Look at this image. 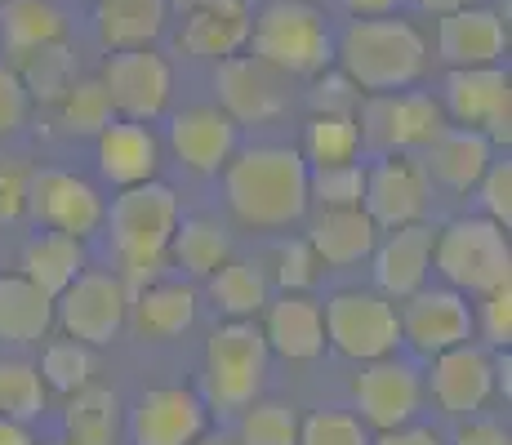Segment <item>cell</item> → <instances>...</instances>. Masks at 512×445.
I'll list each match as a JSON object with an SVG mask.
<instances>
[{"label":"cell","mask_w":512,"mask_h":445,"mask_svg":"<svg viewBox=\"0 0 512 445\" xmlns=\"http://www.w3.org/2000/svg\"><path fill=\"white\" fill-rule=\"evenodd\" d=\"M228 205L250 227H290L308 210V161L294 147H250L223 174Z\"/></svg>","instance_id":"6da1fadb"},{"label":"cell","mask_w":512,"mask_h":445,"mask_svg":"<svg viewBox=\"0 0 512 445\" xmlns=\"http://www.w3.org/2000/svg\"><path fill=\"white\" fill-rule=\"evenodd\" d=\"M334 58H339V72L357 89L392 94V89H406L423 76L428 45H423V36L406 18L374 14V18L348 23V32L334 45Z\"/></svg>","instance_id":"7a4b0ae2"},{"label":"cell","mask_w":512,"mask_h":445,"mask_svg":"<svg viewBox=\"0 0 512 445\" xmlns=\"http://www.w3.org/2000/svg\"><path fill=\"white\" fill-rule=\"evenodd\" d=\"M112 250L125 263V294L139 290L143 281H152L156 267H161L165 250H170V236L179 227V196L165 183H134L116 196L112 214Z\"/></svg>","instance_id":"3957f363"},{"label":"cell","mask_w":512,"mask_h":445,"mask_svg":"<svg viewBox=\"0 0 512 445\" xmlns=\"http://www.w3.org/2000/svg\"><path fill=\"white\" fill-rule=\"evenodd\" d=\"M245 45H254V58H263L285 76H317L334 58L326 14L308 0H268Z\"/></svg>","instance_id":"277c9868"},{"label":"cell","mask_w":512,"mask_h":445,"mask_svg":"<svg viewBox=\"0 0 512 445\" xmlns=\"http://www.w3.org/2000/svg\"><path fill=\"white\" fill-rule=\"evenodd\" d=\"M432 263L464 294H490L499 285H512L508 227L495 219H455L432 241Z\"/></svg>","instance_id":"5b68a950"},{"label":"cell","mask_w":512,"mask_h":445,"mask_svg":"<svg viewBox=\"0 0 512 445\" xmlns=\"http://www.w3.org/2000/svg\"><path fill=\"white\" fill-rule=\"evenodd\" d=\"M268 374V339L250 321H228L205 348V388L219 410H245Z\"/></svg>","instance_id":"8992f818"},{"label":"cell","mask_w":512,"mask_h":445,"mask_svg":"<svg viewBox=\"0 0 512 445\" xmlns=\"http://www.w3.org/2000/svg\"><path fill=\"white\" fill-rule=\"evenodd\" d=\"M326 321V339L352 361H374V356H392L401 343V321L383 294L370 290H343L334 294L321 312Z\"/></svg>","instance_id":"52a82bcc"},{"label":"cell","mask_w":512,"mask_h":445,"mask_svg":"<svg viewBox=\"0 0 512 445\" xmlns=\"http://www.w3.org/2000/svg\"><path fill=\"white\" fill-rule=\"evenodd\" d=\"M446 107L459 125L481 130L490 143L512 138V76L508 67H450L446 76Z\"/></svg>","instance_id":"ba28073f"},{"label":"cell","mask_w":512,"mask_h":445,"mask_svg":"<svg viewBox=\"0 0 512 445\" xmlns=\"http://www.w3.org/2000/svg\"><path fill=\"white\" fill-rule=\"evenodd\" d=\"M361 143L379 152H401V147H428L446 130V112L428 94H374L361 112Z\"/></svg>","instance_id":"9c48e42d"},{"label":"cell","mask_w":512,"mask_h":445,"mask_svg":"<svg viewBox=\"0 0 512 445\" xmlns=\"http://www.w3.org/2000/svg\"><path fill=\"white\" fill-rule=\"evenodd\" d=\"M58 321L72 339L81 343H112L116 330L125 325V308H130V294H125L121 276L112 272H81L63 294H58Z\"/></svg>","instance_id":"30bf717a"},{"label":"cell","mask_w":512,"mask_h":445,"mask_svg":"<svg viewBox=\"0 0 512 445\" xmlns=\"http://www.w3.org/2000/svg\"><path fill=\"white\" fill-rule=\"evenodd\" d=\"M170 63L161 54H152L147 45L139 49H116L103 67V89L112 98V107L125 121H152L170 103Z\"/></svg>","instance_id":"8fae6325"},{"label":"cell","mask_w":512,"mask_h":445,"mask_svg":"<svg viewBox=\"0 0 512 445\" xmlns=\"http://www.w3.org/2000/svg\"><path fill=\"white\" fill-rule=\"evenodd\" d=\"M214 89H219L223 112H228L232 121L263 125V121H272V116L285 112V72L268 67L263 58H254V54L219 58Z\"/></svg>","instance_id":"7c38bea8"},{"label":"cell","mask_w":512,"mask_h":445,"mask_svg":"<svg viewBox=\"0 0 512 445\" xmlns=\"http://www.w3.org/2000/svg\"><path fill=\"white\" fill-rule=\"evenodd\" d=\"M419 397H423L419 374L410 370L406 361H392V356H374V361H366V370H361L357 383H352V401H357L361 419L374 423L379 432L401 428V423L415 419Z\"/></svg>","instance_id":"4fadbf2b"},{"label":"cell","mask_w":512,"mask_h":445,"mask_svg":"<svg viewBox=\"0 0 512 445\" xmlns=\"http://www.w3.org/2000/svg\"><path fill=\"white\" fill-rule=\"evenodd\" d=\"M401 321V339L415 343L423 356H437L446 348H459V343L472 339V308L459 290H415L406 303Z\"/></svg>","instance_id":"5bb4252c"},{"label":"cell","mask_w":512,"mask_h":445,"mask_svg":"<svg viewBox=\"0 0 512 445\" xmlns=\"http://www.w3.org/2000/svg\"><path fill=\"white\" fill-rule=\"evenodd\" d=\"M27 205L41 223L67 236H90L103 223V201L85 178L63 174V170H41L27 183Z\"/></svg>","instance_id":"9a60e30c"},{"label":"cell","mask_w":512,"mask_h":445,"mask_svg":"<svg viewBox=\"0 0 512 445\" xmlns=\"http://www.w3.org/2000/svg\"><path fill=\"white\" fill-rule=\"evenodd\" d=\"M250 27H254L250 0H187L179 45L196 58H228L245 49Z\"/></svg>","instance_id":"2e32d148"},{"label":"cell","mask_w":512,"mask_h":445,"mask_svg":"<svg viewBox=\"0 0 512 445\" xmlns=\"http://www.w3.org/2000/svg\"><path fill=\"white\" fill-rule=\"evenodd\" d=\"M437 54L450 67H490L508 54V23L495 9H450L437 23Z\"/></svg>","instance_id":"e0dca14e"},{"label":"cell","mask_w":512,"mask_h":445,"mask_svg":"<svg viewBox=\"0 0 512 445\" xmlns=\"http://www.w3.org/2000/svg\"><path fill=\"white\" fill-rule=\"evenodd\" d=\"M374 227H406L419 223L423 205H428V174L415 161H379L366 170V196H361Z\"/></svg>","instance_id":"ac0fdd59"},{"label":"cell","mask_w":512,"mask_h":445,"mask_svg":"<svg viewBox=\"0 0 512 445\" xmlns=\"http://www.w3.org/2000/svg\"><path fill=\"white\" fill-rule=\"evenodd\" d=\"M495 392V361L472 343L437 352L432 361V397L446 414H477Z\"/></svg>","instance_id":"d6986e66"},{"label":"cell","mask_w":512,"mask_h":445,"mask_svg":"<svg viewBox=\"0 0 512 445\" xmlns=\"http://www.w3.org/2000/svg\"><path fill=\"white\" fill-rule=\"evenodd\" d=\"M205 432V405L187 388H152L134 405V445H192Z\"/></svg>","instance_id":"ffe728a7"},{"label":"cell","mask_w":512,"mask_h":445,"mask_svg":"<svg viewBox=\"0 0 512 445\" xmlns=\"http://www.w3.org/2000/svg\"><path fill=\"white\" fill-rule=\"evenodd\" d=\"M432 241L437 232L423 223H406V227H392V236L379 245L374 254V281L388 299H410L415 290H423L428 281V267H432Z\"/></svg>","instance_id":"44dd1931"},{"label":"cell","mask_w":512,"mask_h":445,"mask_svg":"<svg viewBox=\"0 0 512 445\" xmlns=\"http://www.w3.org/2000/svg\"><path fill=\"white\" fill-rule=\"evenodd\" d=\"M170 143L179 152V161L196 174H219L228 165L236 147V121L219 107H192L179 112L170 125Z\"/></svg>","instance_id":"7402d4cb"},{"label":"cell","mask_w":512,"mask_h":445,"mask_svg":"<svg viewBox=\"0 0 512 445\" xmlns=\"http://www.w3.org/2000/svg\"><path fill=\"white\" fill-rule=\"evenodd\" d=\"M263 339H268L272 352H281L285 361H312L326 348V321H321V308L303 294H290L285 299L268 303V325H263Z\"/></svg>","instance_id":"603a6c76"},{"label":"cell","mask_w":512,"mask_h":445,"mask_svg":"<svg viewBox=\"0 0 512 445\" xmlns=\"http://www.w3.org/2000/svg\"><path fill=\"white\" fill-rule=\"evenodd\" d=\"M98 170L103 178L121 187H134V183H147L156 174V138L143 121H121V125H107L98 134Z\"/></svg>","instance_id":"cb8c5ba5"},{"label":"cell","mask_w":512,"mask_h":445,"mask_svg":"<svg viewBox=\"0 0 512 445\" xmlns=\"http://www.w3.org/2000/svg\"><path fill=\"white\" fill-rule=\"evenodd\" d=\"M374 219L366 210H321V219L312 223V236L308 245L317 250L321 263L330 267H348V263H361L366 254L374 250Z\"/></svg>","instance_id":"d4e9b609"},{"label":"cell","mask_w":512,"mask_h":445,"mask_svg":"<svg viewBox=\"0 0 512 445\" xmlns=\"http://www.w3.org/2000/svg\"><path fill=\"white\" fill-rule=\"evenodd\" d=\"M170 0H98V36L107 49H139L161 36Z\"/></svg>","instance_id":"484cf974"},{"label":"cell","mask_w":512,"mask_h":445,"mask_svg":"<svg viewBox=\"0 0 512 445\" xmlns=\"http://www.w3.org/2000/svg\"><path fill=\"white\" fill-rule=\"evenodd\" d=\"M428 147H432V174H437L446 187H455V192L477 187L481 174H486V165H490V138L481 130H468V125L441 130Z\"/></svg>","instance_id":"4316f807"},{"label":"cell","mask_w":512,"mask_h":445,"mask_svg":"<svg viewBox=\"0 0 512 445\" xmlns=\"http://www.w3.org/2000/svg\"><path fill=\"white\" fill-rule=\"evenodd\" d=\"M54 325V299L36 290L27 276H0V339L32 343Z\"/></svg>","instance_id":"83f0119b"},{"label":"cell","mask_w":512,"mask_h":445,"mask_svg":"<svg viewBox=\"0 0 512 445\" xmlns=\"http://www.w3.org/2000/svg\"><path fill=\"white\" fill-rule=\"evenodd\" d=\"M81 267H85L81 236H67V232L36 236L23 254V276L36 285V290H45L49 299H58V294L81 276Z\"/></svg>","instance_id":"f1b7e54d"},{"label":"cell","mask_w":512,"mask_h":445,"mask_svg":"<svg viewBox=\"0 0 512 445\" xmlns=\"http://www.w3.org/2000/svg\"><path fill=\"white\" fill-rule=\"evenodd\" d=\"M196 321V299L187 285L161 281L134 294V325L143 339H174Z\"/></svg>","instance_id":"f546056e"},{"label":"cell","mask_w":512,"mask_h":445,"mask_svg":"<svg viewBox=\"0 0 512 445\" xmlns=\"http://www.w3.org/2000/svg\"><path fill=\"white\" fill-rule=\"evenodd\" d=\"M63 27V9L54 0H5V9H0V41L9 54H27L36 45L58 41Z\"/></svg>","instance_id":"4dcf8cb0"},{"label":"cell","mask_w":512,"mask_h":445,"mask_svg":"<svg viewBox=\"0 0 512 445\" xmlns=\"http://www.w3.org/2000/svg\"><path fill=\"white\" fill-rule=\"evenodd\" d=\"M72 76H76V58H72V49L63 45V36L18 54V81H23L27 98L58 103V98L72 89Z\"/></svg>","instance_id":"1f68e13d"},{"label":"cell","mask_w":512,"mask_h":445,"mask_svg":"<svg viewBox=\"0 0 512 445\" xmlns=\"http://www.w3.org/2000/svg\"><path fill=\"white\" fill-rule=\"evenodd\" d=\"M116 392L107 388H76L67 405V441L72 445H112L116 437Z\"/></svg>","instance_id":"d6a6232c"},{"label":"cell","mask_w":512,"mask_h":445,"mask_svg":"<svg viewBox=\"0 0 512 445\" xmlns=\"http://www.w3.org/2000/svg\"><path fill=\"white\" fill-rule=\"evenodd\" d=\"M210 294L232 321L259 316L268 308V285H263V276L250 263H219L210 272Z\"/></svg>","instance_id":"836d02e7"},{"label":"cell","mask_w":512,"mask_h":445,"mask_svg":"<svg viewBox=\"0 0 512 445\" xmlns=\"http://www.w3.org/2000/svg\"><path fill=\"white\" fill-rule=\"evenodd\" d=\"M170 250L179 259V267H187L192 276H210L219 263H228V236H223L219 223L192 219V223L174 227Z\"/></svg>","instance_id":"e575fe53"},{"label":"cell","mask_w":512,"mask_h":445,"mask_svg":"<svg viewBox=\"0 0 512 445\" xmlns=\"http://www.w3.org/2000/svg\"><path fill=\"white\" fill-rule=\"evenodd\" d=\"M308 161L312 165H343L361 152V125L357 116H312L308 121Z\"/></svg>","instance_id":"d590c367"},{"label":"cell","mask_w":512,"mask_h":445,"mask_svg":"<svg viewBox=\"0 0 512 445\" xmlns=\"http://www.w3.org/2000/svg\"><path fill=\"white\" fill-rule=\"evenodd\" d=\"M45 410L41 370L27 361H0V414L14 423H32Z\"/></svg>","instance_id":"8d00e7d4"},{"label":"cell","mask_w":512,"mask_h":445,"mask_svg":"<svg viewBox=\"0 0 512 445\" xmlns=\"http://www.w3.org/2000/svg\"><path fill=\"white\" fill-rule=\"evenodd\" d=\"M361 196H366V170L357 161L308 170V201H317L321 210H357Z\"/></svg>","instance_id":"74e56055"},{"label":"cell","mask_w":512,"mask_h":445,"mask_svg":"<svg viewBox=\"0 0 512 445\" xmlns=\"http://www.w3.org/2000/svg\"><path fill=\"white\" fill-rule=\"evenodd\" d=\"M58 107H63V130L67 134H103L116 116L103 81H72V89L58 98Z\"/></svg>","instance_id":"f35d334b"},{"label":"cell","mask_w":512,"mask_h":445,"mask_svg":"<svg viewBox=\"0 0 512 445\" xmlns=\"http://www.w3.org/2000/svg\"><path fill=\"white\" fill-rule=\"evenodd\" d=\"M90 370H94V356H90V343L81 339H67V343H54L45 348V361H41V383L54 392H67L72 397L76 388L90 383Z\"/></svg>","instance_id":"ab89813d"},{"label":"cell","mask_w":512,"mask_h":445,"mask_svg":"<svg viewBox=\"0 0 512 445\" xmlns=\"http://www.w3.org/2000/svg\"><path fill=\"white\" fill-rule=\"evenodd\" d=\"M241 445H299V414L281 401H263L245 410Z\"/></svg>","instance_id":"60d3db41"},{"label":"cell","mask_w":512,"mask_h":445,"mask_svg":"<svg viewBox=\"0 0 512 445\" xmlns=\"http://www.w3.org/2000/svg\"><path fill=\"white\" fill-rule=\"evenodd\" d=\"M299 445H370V437L357 414L317 410L299 423Z\"/></svg>","instance_id":"b9f144b4"},{"label":"cell","mask_w":512,"mask_h":445,"mask_svg":"<svg viewBox=\"0 0 512 445\" xmlns=\"http://www.w3.org/2000/svg\"><path fill=\"white\" fill-rule=\"evenodd\" d=\"M312 112H321V116H357V103H361V89L348 81L343 72H330L326 67V76L317 72V85H312Z\"/></svg>","instance_id":"7bdbcfd3"},{"label":"cell","mask_w":512,"mask_h":445,"mask_svg":"<svg viewBox=\"0 0 512 445\" xmlns=\"http://www.w3.org/2000/svg\"><path fill=\"white\" fill-rule=\"evenodd\" d=\"M317 250H312L308 241H285L281 245V267H277V276H281V285L290 294H303L312 281H317Z\"/></svg>","instance_id":"ee69618b"},{"label":"cell","mask_w":512,"mask_h":445,"mask_svg":"<svg viewBox=\"0 0 512 445\" xmlns=\"http://www.w3.org/2000/svg\"><path fill=\"white\" fill-rule=\"evenodd\" d=\"M481 205H486V219H495L499 227H512V165H486L481 174Z\"/></svg>","instance_id":"f6af8a7d"},{"label":"cell","mask_w":512,"mask_h":445,"mask_svg":"<svg viewBox=\"0 0 512 445\" xmlns=\"http://www.w3.org/2000/svg\"><path fill=\"white\" fill-rule=\"evenodd\" d=\"M481 330H486V339L495 343V348H508L512 339V285H499V290L481 294Z\"/></svg>","instance_id":"bcb514c9"},{"label":"cell","mask_w":512,"mask_h":445,"mask_svg":"<svg viewBox=\"0 0 512 445\" xmlns=\"http://www.w3.org/2000/svg\"><path fill=\"white\" fill-rule=\"evenodd\" d=\"M27 121V89L18 81V72L0 67V138L14 134Z\"/></svg>","instance_id":"7dc6e473"},{"label":"cell","mask_w":512,"mask_h":445,"mask_svg":"<svg viewBox=\"0 0 512 445\" xmlns=\"http://www.w3.org/2000/svg\"><path fill=\"white\" fill-rule=\"evenodd\" d=\"M27 205V178L18 170H0V219H18Z\"/></svg>","instance_id":"c3c4849f"},{"label":"cell","mask_w":512,"mask_h":445,"mask_svg":"<svg viewBox=\"0 0 512 445\" xmlns=\"http://www.w3.org/2000/svg\"><path fill=\"white\" fill-rule=\"evenodd\" d=\"M455 445H512V437H508V428H499V423L472 419V423H464V428H459Z\"/></svg>","instance_id":"681fc988"},{"label":"cell","mask_w":512,"mask_h":445,"mask_svg":"<svg viewBox=\"0 0 512 445\" xmlns=\"http://www.w3.org/2000/svg\"><path fill=\"white\" fill-rule=\"evenodd\" d=\"M370 445H441V441H437L432 428H406V423H401V428H388L379 441H370Z\"/></svg>","instance_id":"f907efd6"},{"label":"cell","mask_w":512,"mask_h":445,"mask_svg":"<svg viewBox=\"0 0 512 445\" xmlns=\"http://www.w3.org/2000/svg\"><path fill=\"white\" fill-rule=\"evenodd\" d=\"M401 0H343V9L357 18H374V14H392Z\"/></svg>","instance_id":"816d5d0a"},{"label":"cell","mask_w":512,"mask_h":445,"mask_svg":"<svg viewBox=\"0 0 512 445\" xmlns=\"http://www.w3.org/2000/svg\"><path fill=\"white\" fill-rule=\"evenodd\" d=\"M0 445H32V437H27V423H14L0 414Z\"/></svg>","instance_id":"f5cc1de1"},{"label":"cell","mask_w":512,"mask_h":445,"mask_svg":"<svg viewBox=\"0 0 512 445\" xmlns=\"http://www.w3.org/2000/svg\"><path fill=\"white\" fill-rule=\"evenodd\" d=\"M415 5L423 9V14H450V9H464V5H472V0H415Z\"/></svg>","instance_id":"db71d44e"},{"label":"cell","mask_w":512,"mask_h":445,"mask_svg":"<svg viewBox=\"0 0 512 445\" xmlns=\"http://www.w3.org/2000/svg\"><path fill=\"white\" fill-rule=\"evenodd\" d=\"M192 445H232V441H228V437H205V432H201V437H196Z\"/></svg>","instance_id":"11a10c76"}]
</instances>
